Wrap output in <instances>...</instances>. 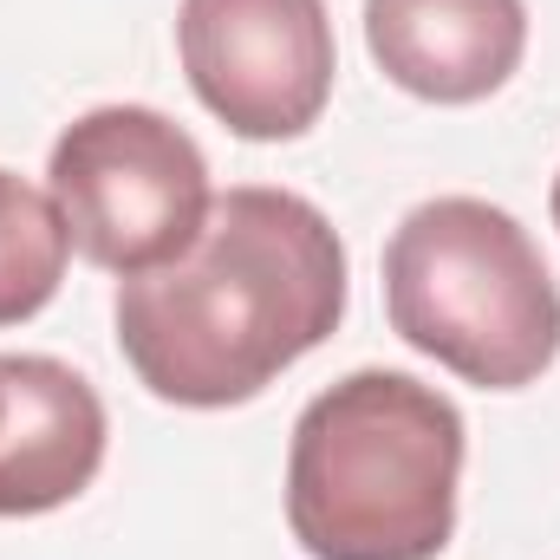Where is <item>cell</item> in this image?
<instances>
[{"mask_svg":"<svg viewBox=\"0 0 560 560\" xmlns=\"http://www.w3.org/2000/svg\"><path fill=\"white\" fill-rule=\"evenodd\" d=\"M346 313V242L293 189L215 196L170 268L118 287V352L138 385L183 411H229L275 385Z\"/></svg>","mask_w":560,"mask_h":560,"instance_id":"1","label":"cell"},{"mask_svg":"<svg viewBox=\"0 0 560 560\" xmlns=\"http://www.w3.org/2000/svg\"><path fill=\"white\" fill-rule=\"evenodd\" d=\"M463 411L411 372L326 385L287 443V528L313 560H436L456 535Z\"/></svg>","mask_w":560,"mask_h":560,"instance_id":"2","label":"cell"},{"mask_svg":"<svg viewBox=\"0 0 560 560\" xmlns=\"http://www.w3.org/2000/svg\"><path fill=\"white\" fill-rule=\"evenodd\" d=\"M385 313L405 346L482 392H522L560 359V287L535 235L482 202H418L385 242Z\"/></svg>","mask_w":560,"mask_h":560,"instance_id":"3","label":"cell"},{"mask_svg":"<svg viewBox=\"0 0 560 560\" xmlns=\"http://www.w3.org/2000/svg\"><path fill=\"white\" fill-rule=\"evenodd\" d=\"M46 189L72 248L118 280L156 275L189 255L215 209L196 138L150 105H98L72 118L52 143Z\"/></svg>","mask_w":560,"mask_h":560,"instance_id":"4","label":"cell"},{"mask_svg":"<svg viewBox=\"0 0 560 560\" xmlns=\"http://www.w3.org/2000/svg\"><path fill=\"white\" fill-rule=\"evenodd\" d=\"M176 52L189 92L248 143L306 138L339 72L326 0H183Z\"/></svg>","mask_w":560,"mask_h":560,"instance_id":"5","label":"cell"},{"mask_svg":"<svg viewBox=\"0 0 560 560\" xmlns=\"http://www.w3.org/2000/svg\"><path fill=\"white\" fill-rule=\"evenodd\" d=\"M105 405L72 365L0 352V515H52L79 502L105 469Z\"/></svg>","mask_w":560,"mask_h":560,"instance_id":"6","label":"cell"},{"mask_svg":"<svg viewBox=\"0 0 560 560\" xmlns=\"http://www.w3.org/2000/svg\"><path fill=\"white\" fill-rule=\"evenodd\" d=\"M378 72L423 105H482L528 52L522 0H365Z\"/></svg>","mask_w":560,"mask_h":560,"instance_id":"7","label":"cell"},{"mask_svg":"<svg viewBox=\"0 0 560 560\" xmlns=\"http://www.w3.org/2000/svg\"><path fill=\"white\" fill-rule=\"evenodd\" d=\"M66 255H72V235L52 189L0 170V326H20L39 306H52L66 280Z\"/></svg>","mask_w":560,"mask_h":560,"instance_id":"8","label":"cell"},{"mask_svg":"<svg viewBox=\"0 0 560 560\" xmlns=\"http://www.w3.org/2000/svg\"><path fill=\"white\" fill-rule=\"evenodd\" d=\"M555 229H560V176H555Z\"/></svg>","mask_w":560,"mask_h":560,"instance_id":"9","label":"cell"}]
</instances>
